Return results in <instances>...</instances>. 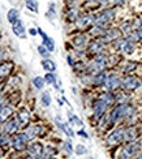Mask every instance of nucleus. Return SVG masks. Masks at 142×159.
Here are the masks:
<instances>
[{
	"instance_id": "obj_1",
	"label": "nucleus",
	"mask_w": 142,
	"mask_h": 159,
	"mask_svg": "<svg viewBox=\"0 0 142 159\" xmlns=\"http://www.w3.org/2000/svg\"><path fill=\"white\" fill-rule=\"evenodd\" d=\"M136 112L137 108L132 103H116L112 107V110L107 114L108 121H110V125L112 127V125H116L120 121L133 117L136 115Z\"/></svg>"
},
{
	"instance_id": "obj_2",
	"label": "nucleus",
	"mask_w": 142,
	"mask_h": 159,
	"mask_svg": "<svg viewBox=\"0 0 142 159\" xmlns=\"http://www.w3.org/2000/svg\"><path fill=\"white\" fill-rule=\"evenodd\" d=\"M117 17V11L113 7H106L97 12H94V25L107 29L112 26L115 20Z\"/></svg>"
},
{
	"instance_id": "obj_3",
	"label": "nucleus",
	"mask_w": 142,
	"mask_h": 159,
	"mask_svg": "<svg viewBox=\"0 0 142 159\" xmlns=\"http://www.w3.org/2000/svg\"><path fill=\"white\" fill-rule=\"evenodd\" d=\"M108 65H110V57L106 54H99L97 56H93V59L86 63V72L89 75H97L100 72L107 70Z\"/></svg>"
},
{
	"instance_id": "obj_4",
	"label": "nucleus",
	"mask_w": 142,
	"mask_h": 159,
	"mask_svg": "<svg viewBox=\"0 0 142 159\" xmlns=\"http://www.w3.org/2000/svg\"><path fill=\"white\" fill-rule=\"evenodd\" d=\"M124 132H125V127H117L113 130H111L106 137L107 148H113V146H117V145L123 143L124 142Z\"/></svg>"
},
{
	"instance_id": "obj_5",
	"label": "nucleus",
	"mask_w": 142,
	"mask_h": 159,
	"mask_svg": "<svg viewBox=\"0 0 142 159\" xmlns=\"http://www.w3.org/2000/svg\"><path fill=\"white\" fill-rule=\"evenodd\" d=\"M142 86V80L134 75H126L121 81V89L126 93H133Z\"/></svg>"
},
{
	"instance_id": "obj_6",
	"label": "nucleus",
	"mask_w": 142,
	"mask_h": 159,
	"mask_svg": "<svg viewBox=\"0 0 142 159\" xmlns=\"http://www.w3.org/2000/svg\"><path fill=\"white\" fill-rule=\"evenodd\" d=\"M91 41L90 39V34L86 31H78L76 35L71 39V44L74 50L77 51H84L87 48V44Z\"/></svg>"
},
{
	"instance_id": "obj_7",
	"label": "nucleus",
	"mask_w": 142,
	"mask_h": 159,
	"mask_svg": "<svg viewBox=\"0 0 142 159\" xmlns=\"http://www.w3.org/2000/svg\"><path fill=\"white\" fill-rule=\"evenodd\" d=\"M108 107H110V104L102 98L98 97L95 101H94V103H93V119L95 120V123H98L100 119L107 114Z\"/></svg>"
},
{
	"instance_id": "obj_8",
	"label": "nucleus",
	"mask_w": 142,
	"mask_h": 159,
	"mask_svg": "<svg viewBox=\"0 0 142 159\" xmlns=\"http://www.w3.org/2000/svg\"><path fill=\"white\" fill-rule=\"evenodd\" d=\"M121 37H123V33H121V30L119 29V26H117V28H116V26H110V28H107L103 34L100 37H98V38L106 46H108V44H111L113 41H116V39H119Z\"/></svg>"
},
{
	"instance_id": "obj_9",
	"label": "nucleus",
	"mask_w": 142,
	"mask_h": 159,
	"mask_svg": "<svg viewBox=\"0 0 142 159\" xmlns=\"http://www.w3.org/2000/svg\"><path fill=\"white\" fill-rule=\"evenodd\" d=\"M94 25V12H86L78 18L74 24L77 31H89V29Z\"/></svg>"
},
{
	"instance_id": "obj_10",
	"label": "nucleus",
	"mask_w": 142,
	"mask_h": 159,
	"mask_svg": "<svg viewBox=\"0 0 142 159\" xmlns=\"http://www.w3.org/2000/svg\"><path fill=\"white\" fill-rule=\"evenodd\" d=\"M107 48V46L100 41L99 38H94L89 42L87 44V48H86V54L87 55H91V56H97L99 54H104V51Z\"/></svg>"
},
{
	"instance_id": "obj_11",
	"label": "nucleus",
	"mask_w": 142,
	"mask_h": 159,
	"mask_svg": "<svg viewBox=\"0 0 142 159\" xmlns=\"http://www.w3.org/2000/svg\"><path fill=\"white\" fill-rule=\"evenodd\" d=\"M121 81H123V78L119 77L116 73H113V72H108V77H107V81L104 84V90L107 91H116L119 89H121Z\"/></svg>"
},
{
	"instance_id": "obj_12",
	"label": "nucleus",
	"mask_w": 142,
	"mask_h": 159,
	"mask_svg": "<svg viewBox=\"0 0 142 159\" xmlns=\"http://www.w3.org/2000/svg\"><path fill=\"white\" fill-rule=\"evenodd\" d=\"M28 141H29V138L26 136V133H18L16 136H13L12 146L17 151H22L25 149H28Z\"/></svg>"
},
{
	"instance_id": "obj_13",
	"label": "nucleus",
	"mask_w": 142,
	"mask_h": 159,
	"mask_svg": "<svg viewBox=\"0 0 142 159\" xmlns=\"http://www.w3.org/2000/svg\"><path fill=\"white\" fill-rule=\"evenodd\" d=\"M28 151L34 159H42L44 157V146L40 142H31L28 145Z\"/></svg>"
},
{
	"instance_id": "obj_14",
	"label": "nucleus",
	"mask_w": 142,
	"mask_h": 159,
	"mask_svg": "<svg viewBox=\"0 0 142 159\" xmlns=\"http://www.w3.org/2000/svg\"><path fill=\"white\" fill-rule=\"evenodd\" d=\"M141 146H142V142L140 140H136V141H132V142H125V145L121 148V150L125 151L128 155H131L133 158L134 155L138 154V151L141 150Z\"/></svg>"
},
{
	"instance_id": "obj_15",
	"label": "nucleus",
	"mask_w": 142,
	"mask_h": 159,
	"mask_svg": "<svg viewBox=\"0 0 142 159\" xmlns=\"http://www.w3.org/2000/svg\"><path fill=\"white\" fill-rule=\"evenodd\" d=\"M84 13L81 11L80 7H76V8H68L65 12V21L68 24H76L78 21V18L82 16Z\"/></svg>"
},
{
	"instance_id": "obj_16",
	"label": "nucleus",
	"mask_w": 142,
	"mask_h": 159,
	"mask_svg": "<svg viewBox=\"0 0 142 159\" xmlns=\"http://www.w3.org/2000/svg\"><path fill=\"white\" fill-rule=\"evenodd\" d=\"M140 136V130L137 127L131 125V127H125V132H124V142H132L138 140Z\"/></svg>"
},
{
	"instance_id": "obj_17",
	"label": "nucleus",
	"mask_w": 142,
	"mask_h": 159,
	"mask_svg": "<svg viewBox=\"0 0 142 159\" xmlns=\"http://www.w3.org/2000/svg\"><path fill=\"white\" fill-rule=\"evenodd\" d=\"M30 112L26 110V108H21L18 111V114H17V120L20 123V127H28L29 123H30Z\"/></svg>"
},
{
	"instance_id": "obj_18",
	"label": "nucleus",
	"mask_w": 142,
	"mask_h": 159,
	"mask_svg": "<svg viewBox=\"0 0 142 159\" xmlns=\"http://www.w3.org/2000/svg\"><path fill=\"white\" fill-rule=\"evenodd\" d=\"M38 34L42 37V39H43V46H46L47 48H48V51L50 52H53L55 51V41L51 38V37H48L46 34V33L40 29V28H38Z\"/></svg>"
},
{
	"instance_id": "obj_19",
	"label": "nucleus",
	"mask_w": 142,
	"mask_h": 159,
	"mask_svg": "<svg viewBox=\"0 0 142 159\" xmlns=\"http://www.w3.org/2000/svg\"><path fill=\"white\" fill-rule=\"evenodd\" d=\"M137 68H138V63H137V61L128 60V61H124V63H123V65H121L120 70H121V73H123L124 76H126V75L133 73V72L136 70Z\"/></svg>"
},
{
	"instance_id": "obj_20",
	"label": "nucleus",
	"mask_w": 142,
	"mask_h": 159,
	"mask_svg": "<svg viewBox=\"0 0 142 159\" xmlns=\"http://www.w3.org/2000/svg\"><path fill=\"white\" fill-rule=\"evenodd\" d=\"M56 125H57V128L63 132V133L65 136H68L69 138H73L74 137V130L72 129V125L69 123H63V121H60L59 119H56Z\"/></svg>"
},
{
	"instance_id": "obj_21",
	"label": "nucleus",
	"mask_w": 142,
	"mask_h": 159,
	"mask_svg": "<svg viewBox=\"0 0 142 159\" xmlns=\"http://www.w3.org/2000/svg\"><path fill=\"white\" fill-rule=\"evenodd\" d=\"M12 30H13V34H15L16 37H18V38L25 37V26H24L21 20H18V21H16L12 25Z\"/></svg>"
},
{
	"instance_id": "obj_22",
	"label": "nucleus",
	"mask_w": 142,
	"mask_h": 159,
	"mask_svg": "<svg viewBox=\"0 0 142 159\" xmlns=\"http://www.w3.org/2000/svg\"><path fill=\"white\" fill-rule=\"evenodd\" d=\"M42 130H43V128L40 127V125H31V127H29L28 129H26L25 133H26V136H28L29 141H30V140H33V138L38 137Z\"/></svg>"
},
{
	"instance_id": "obj_23",
	"label": "nucleus",
	"mask_w": 142,
	"mask_h": 159,
	"mask_svg": "<svg viewBox=\"0 0 142 159\" xmlns=\"http://www.w3.org/2000/svg\"><path fill=\"white\" fill-rule=\"evenodd\" d=\"M18 128H20L18 120L17 119H12V120H9L5 125V133L7 134H15Z\"/></svg>"
},
{
	"instance_id": "obj_24",
	"label": "nucleus",
	"mask_w": 142,
	"mask_h": 159,
	"mask_svg": "<svg viewBox=\"0 0 142 159\" xmlns=\"http://www.w3.org/2000/svg\"><path fill=\"white\" fill-rule=\"evenodd\" d=\"M13 70V63L5 61L0 64V78H4L8 75H11V72Z\"/></svg>"
},
{
	"instance_id": "obj_25",
	"label": "nucleus",
	"mask_w": 142,
	"mask_h": 159,
	"mask_svg": "<svg viewBox=\"0 0 142 159\" xmlns=\"http://www.w3.org/2000/svg\"><path fill=\"white\" fill-rule=\"evenodd\" d=\"M44 81L47 85H53L55 86V89H60V85L57 84V78H56V75L53 73V72H48V73L44 75Z\"/></svg>"
},
{
	"instance_id": "obj_26",
	"label": "nucleus",
	"mask_w": 142,
	"mask_h": 159,
	"mask_svg": "<svg viewBox=\"0 0 142 159\" xmlns=\"http://www.w3.org/2000/svg\"><path fill=\"white\" fill-rule=\"evenodd\" d=\"M66 116H68V121H69V124L72 125V127H80V128L84 127V121L81 120L77 115L72 114V112H68V115Z\"/></svg>"
},
{
	"instance_id": "obj_27",
	"label": "nucleus",
	"mask_w": 142,
	"mask_h": 159,
	"mask_svg": "<svg viewBox=\"0 0 142 159\" xmlns=\"http://www.w3.org/2000/svg\"><path fill=\"white\" fill-rule=\"evenodd\" d=\"M126 38L131 39V41H132L133 43H136V44L140 43V42L142 41V29H134Z\"/></svg>"
},
{
	"instance_id": "obj_28",
	"label": "nucleus",
	"mask_w": 142,
	"mask_h": 159,
	"mask_svg": "<svg viewBox=\"0 0 142 159\" xmlns=\"http://www.w3.org/2000/svg\"><path fill=\"white\" fill-rule=\"evenodd\" d=\"M20 17V12L16 9V8H12V9H9L8 11V13H7V20H8V22L9 24H15L16 21H18V18Z\"/></svg>"
},
{
	"instance_id": "obj_29",
	"label": "nucleus",
	"mask_w": 142,
	"mask_h": 159,
	"mask_svg": "<svg viewBox=\"0 0 142 159\" xmlns=\"http://www.w3.org/2000/svg\"><path fill=\"white\" fill-rule=\"evenodd\" d=\"M42 67L47 72H55L56 70V63L53 60H51L50 57L48 59H43L42 60Z\"/></svg>"
},
{
	"instance_id": "obj_30",
	"label": "nucleus",
	"mask_w": 142,
	"mask_h": 159,
	"mask_svg": "<svg viewBox=\"0 0 142 159\" xmlns=\"http://www.w3.org/2000/svg\"><path fill=\"white\" fill-rule=\"evenodd\" d=\"M12 112H13V108L12 107H3V108H0V123L7 120L11 115H12Z\"/></svg>"
},
{
	"instance_id": "obj_31",
	"label": "nucleus",
	"mask_w": 142,
	"mask_h": 159,
	"mask_svg": "<svg viewBox=\"0 0 142 159\" xmlns=\"http://www.w3.org/2000/svg\"><path fill=\"white\" fill-rule=\"evenodd\" d=\"M26 8L31 12H34V13H38L39 12V4H38L37 0H26Z\"/></svg>"
},
{
	"instance_id": "obj_32",
	"label": "nucleus",
	"mask_w": 142,
	"mask_h": 159,
	"mask_svg": "<svg viewBox=\"0 0 142 159\" xmlns=\"http://www.w3.org/2000/svg\"><path fill=\"white\" fill-rule=\"evenodd\" d=\"M33 85H34V88L38 89V90H42L43 89V86L46 85V81H44V77H35L34 80H33Z\"/></svg>"
},
{
	"instance_id": "obj_33",
	"label": "nucleus",
	"mask_w": 142,
	"mask_h": 159,
	"mask_svg": "<svg viewBox=\"0 0 142 159\" xmlns=\"http://www.w3.org/2000/svg\"><path fill=\"white\" fill-rule=\"evenodd\" d=\"M40 101H42V104L44 107H50L51 104V95L48 91H43L42 95H40Z\"/></svg>"
},
{
	"instance_id": "obj_34",
	"label": "nucleus",
	"mask_w": 142,
	"mask_h": 159,
	"mask_svg": "<svg viewBox=\"0 0 142 159\" xmlns=\"http://www.w3.org/2000/svg\"><path fill=\"white\" fill-rule=\"evenodd\" d=\"M38 52H39V55L43 56L44 59H48L50 57V54H51V52L48 51V48H47L46 46H43V44L38 46Z\"/></svg>"
},
{
	"instance_id": "obj_35",
	"label": "nucleus",
	"mask_w": 142,
	"mask_h": 159,
	"mask_svg": "<svg viewBox=\"0 0 142 159\" xmlns=\"http://www.w3.org/2000/svg\"><path fill=\"white\" fill-rule=\"evenodd\" d=\"M74 153H76L77 155H85V154L87 153V149H86L85 145H82V143H78L77 146L74 148Z\"/></svg>"
},
{
	"instance_id": "obj_36",
	"label": "nucleus",
	"mask_w": 142,
	"mask_h": 159,
	"mask_svg": "<svg viewBox=\"0 0 142 159\" xmlns=\"http://www.w3.org/2000/svg\"><path fill=\"white\" fill-rule=\"evenodd\" d=\"M47 16L51 17V18H53L56 16V4L55 3H50V5H48V13H47Z\"/></svg>"
},
{
	"instance_id": "obj_37",
	"label": "nucleus",
	"mask_w": 142,
	"mask_h": 159,
	"mask_svg": "<svg viewBox=\"0 0 142 159\" xmlns=\"http://www.w3.org/2000/svg\"><path fill=\"white\" fill-rule=\"evenodd\" d=\"M64 150H65V151H66V153H68L69 155L74 153V148L72 146L71 141H65V142H64Z\"/></svg>"
},
{
	"instance_id": "obj_38",
	"label": "nucleus",
	"mask_w": 142,
	"mask_h": 159,
	"mask_svg": "<svg viewBox=\"0 0 142 159\" xmlns=\"http://www.w3.org/2000/svg\"><path fill=\"white\" fill-rule=\"evenodd\" d=\"M126 3V0H111V5L113 8H119V7H123Z\"/></svg>"
},
{
	"instance_id": "obj_39",
	"label": "nucleus",
	"mask_w": 142,
	"mask_h": 159,
	"mask_svg": "<svg viewBox=\"0 0 142 159\" xmlns=\"http://www.w3.org/2000/svg\"><path fill=\"white\" fill-rule=\"evenodd\" d=\"M76 134H77V136H80V137H82V138H85V140H89V138H90V136L87 134V132H86L85 129H82V128L78 129Z\"/></svg>"
},
{
	"instance_id": "obj_40",
	"label": "nucleus",
	"mask_w": 142,
	"mask_h": 159,
	"mask_svg": "<svg viewBox=\"0 0 142 159\" xmlns=\"http://www.w3.org/2000/svg\"><path fill=\"white\" fill-rule=\"evenodd\" d=\"M66 61H68V64H69V67H74V64H76L77 61L76 60H74V57L72 56V55H68V56H66Z\"/></svg>"
},
{
	"instance_id": "obj_41",
	"label": "nucleus",
	"mask_w": 142,
	"mask_h": 159,
	"mask_svg": "<svg viewBox=\"0 0 142 159\" xmlns=\"http://www.w3.org/2000/svg\"><path fill=\"white\" fill-rule=\"evenodd\" d=\"M117 159H132V157H131V155H128L125 151L121 150V151H120V154L117 155Z\"/></svg>"
},
{
	"instance_id": "obj_42",
	"label": "nucleus",
	"mask_w": 142,
	"mask_h": 159,
	"mask_svg": "<svg viewBox=\"0 0 142 159\" xmlns=\"http://www.w3.org/2000/svg\"><path fill=\"white\" fill-rule=\"evenodd\" d=\"M7 141H8V136H7V134H2V136H0V143L5 145Z\"/></svg>"
},
{
	"instance_id": "obj_43",
	"label": "nucleus",
	"mask_w": 142,
	"mask_h": 159,
	"mask_svg": "<svg viewBox=\"0 0 142 159\" xmlns=\"http://www.w3.org/2000/svg\"><path fill=\"white\" fill-rule=\"evenodd\" d=\"M29 34L33 35V37H35V35L38 34V29H33V28H31V29L29 30Z\"/></svg>"
},
{
	"instance_id": "obj_44",
	"label": "nucleus",
	"mask_w": 142,
	"mask_h": 159,
	"mask_svg": "<svg viewBox=\"0 0 142 159\" xmlns=\"http://www.w3.org/2000/svg\"><path fill=\"white\" fill-rule=\"evenodd\" d=\"M136 159H142V151H140V153L137 154V157H136Z\"/></svg>"
},
{
	"instance_id": "obj_45",
	"label": "nucleus",
	"mask_w": 142,
	"mask_h": 159,
	"mask_svg": "<svg viewBox=\"0 0 142 159\" xmlns=\"http://www.w3.org/2000/svg\"><path fill=\"white\" fill-rule=\"evenodd\" d=\"M47 159H57V158H56V157H53V155H51V157H48Z\"/></svg>"
},
{
	"instance_id": "obj_46",
	"label": "nucleus",
	"mask_w": 142,
	"mask_h": 159,
	"mask_svg": "<svg viewBox=\"0 0 142 159\" xmlns=\"http://www.w3.org/2000/svg\"><path fill=\"white\" fill-rule=\"evenodd\" d=\"M89 2H97V3H99L100 0H89ZM99 5H100V4H99Z\"/></svg>"
}]
</instances>
